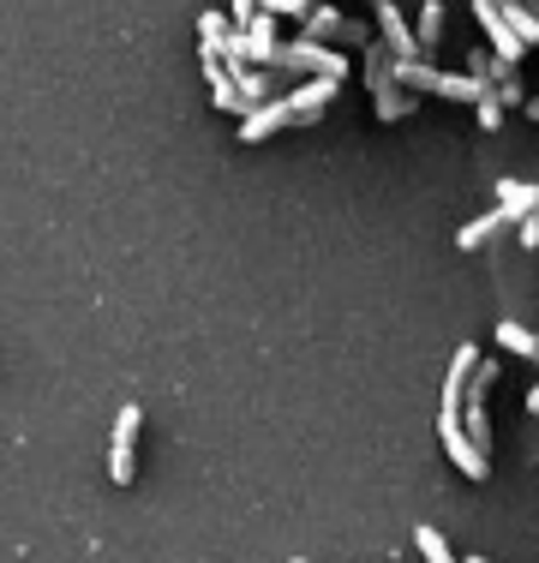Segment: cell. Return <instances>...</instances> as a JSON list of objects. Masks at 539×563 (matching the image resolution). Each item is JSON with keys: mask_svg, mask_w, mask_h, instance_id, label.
<instances>
[{"mask_svg": "<svg viewBox=\"0 0 539 563\" xmlns=\"http://www.w3.org/2000/svg\"><path fill=\"white\" fill-rule=\"evenodd\" d=\"M258 66H264V73H288V78H336V85L348 78V55H342V48H323V43H312V36L264 48Z\"/></svg>", "mask_w": 539, "mask_h": 563, "instance_id": "cell-1", "label": "cell"}, {"mask_svg": "<svg viewBox=\"0 0 539 563\" xmlns=\"http://www.w3.org/2000/svg\"><path fill=\"white\" fill-rule=\"evenodd\" d=\"M300 24H306V36L323 43V48H366L372 36H377L366 19H348V12H336V7H312Z\"/></svg>", "mask_w": 539, "mask_h": 563, "instance_id": "cell-2", "label": "cell"}, {"mask_svg": "<svg viewBox=\"0 0 539 563\" xmlns=\"http://www.w3.org/2000/svg\"><path fill=\"white\" fill-rule=\"evenodd\" d=\"M139 426H144V408L139 401H127V408L114 413V450H108V479H114V486H132V479H139Z\"/></svg>", "mask_w": 539, "mask_h": 563, "instance_id": "cell-3", "label": "cell"}, {"mask_svg": "<svg viewBox=\"0 0 539 563\" xmlns=\"http://www.w3.org/2000/svg\"><path fill=\"white\" fill-rule=\"evenodd\" d=\"M474 19L485 24V36H492V55L504 60V66H521V55H528V43H521V36L509 31L504 7H497V0H474Z\"/></svg>", "mask_w": 539, "mask_h": 563, "instance_id": "cell-4", "label": "cell"}, {"mask_svg": "<svg viewBox=\"0 0 539 563\" xmlns=\"http://www.w3.org/2000/svg\"><path fill=\"white\" fill-rule=\"evenodd\" d=\"M372 12H377V43H384L389 55H396V60H414V55H420V36H414L408 19H402L396 0H377Z\"/></svg>", "mask_w": 539, "mask_h": 563, "instance_id": "cell-5", "label": "cell"}, {"mask_svg": "<svg viewBox=\"0 0 539 563\" xmlns=\"http://www.w3.org/2000/svg\"><path fill=\"white\" fill-rule=\"evenodd\" d=\"M336 90H342L336 78H300V85H288V90H282V102L294 109V120H300V126H312V120H318L323 109H330V97H336Z\"/></svg>", "mask_w": 539, "mask_h": 563, "instance_id": "cell-6", "label": "cell"}, {"mask_svg": "<svg viewBox=\"0 0 539 563\" xmlns=\"http://www.w3.org/2000/svg\"><path fill=\"white\" fill-rule=\"evenodd\" d=\"M198 55H205L210 102H216V109H222V114H240V120H246V114H252V102L240 97V85H234V78H228V66H222V48H198Z\"/></svg>", "mask_w": 539, "mask_h": 563, "instance_id": "cell-7", "label": "cell"}, {"mask_svg": "<svg viewBox=\"0 0 539 563\" xmlns=\"http://www.w3.org/2000/svg\"><path fill=\"white\" fill-rule=\"evenodd\" d=\"M282 126H300V120H294V109L282 97H270L264 109H252L246 120H240V144H264L270 132H282Z\"/></svg>", "mask_w": 539, "mask_h": 563, "instance_id": "cell-8", "label": "cell"}, {"mask_svg": "<svg viewBox=\"0 0 539 563\" xmlns=\"http://www.w3.org/2000/svg\"><path fill=\"white\" fill-rule=\"evenodd\" d=\"M509 228H516V222H509L504 210H485V217H474V222H462V228H455V246H462V252H480L485 240L509 234Z\"/></svg>", "mask_w": 539, "mask_h": 563, "instance_id": "cell-9", "label": "cell"}, {"mask_svg": "<svg viewBox=\"0 0 539 563\" xmlns=\"http://www.w3.org/2000/svg\"><path fill=\"white\" fill-rule=\"evenodd\" d=\"M497 210H504L509 222L534 217V210H539V186H528V180H497Z\"/></svg>", "mask_w": 539, "mask_h": 563, "instance_id": "cell-10", "label": "cell"}, {"mask_svg": "<svg viewBox=\"0 0 539 563\" xmlns=\"http://www.w3.org/2000/svg\"><path fill=\"white\" fill-rule=\"evenodd\" d=\"M497 7H504V19H509V31H516L521 36V43H539V7H534V0H497Z\"/></svg>", "mask_w": 539, "mask_h": 563, "instance_id": "cell-11", "label": "cell"}, {"mask_svg": "<svg viewBox=\"0 0 539 563\" xmlns=\"http://www.w3.org/2000/svg\"><path fill=\"white\" fill-rule=\"evenodd\" d=\"M443 24H450V12H443L438 0H426V7H420V24H414V36H420V55H426V60H431V48L443 43Z\"/></svg>", "mask_w": 539, "mask_h": 563, "instance_id": "cell-12", "label": "cell"}, {"mask_svg": "<svg viewBox=\"0 0 539 563\" xmlns=\"http://www.w3.org/2000/svg\"><path fill=\"white\" fill-rule=\"evenodd\" d=\"M497 342H504L509 354H521V360H534V354H539V330L516 324V318H504V324H497Z\"/></svg>", "mask_w": 539, "mask_h": 563, "instance_id": "cell-13", "label": "cell"}, {"mask_svg": "<svg viewBox=\"0 0 539 563\" xmlns=\"http://www.w3.org/2000/svg\"><path fill=\"white\" fill-rule=\"evenodd\" d=\"M414 545H420L426 563H462V558H450V545H443L438 528H414Z\"/></svg>", "mask_w": 539, "mask_h": 563, "instance_id": "cell-14", "label": "cell"}, {"mask_svg": "<svg viewBox=\"0 0 539 563\" xmlns=\"http://www.w3.org/2000/svg\"><path fill=\"white\" fill-rule=\"evenodd\" d=\"M228 31H234V24H228L216 7H210V12H198V48H222V36H228Z\"/></svg>", "mask_w": 539, "mask_h": 563, "instance_id": "cell-15", "label": "cell"}, {"mask_svg": "<svg viewBox=\"0 0 539 563\" xmlns=\"http://www.w3.org/2000/svg\"><path fill=\"white\" fill-rule=\"evenodd\" d=\"M468 73H474V78H480V85H497V78H504V73H509V66H504V60H497V55H492V48H474V55H468Z\"/></svg>", "mask_w": 539, "mask_h": 563, "instance_id": "cell-16", "label": "cell"}, {"mask_svg": "<svg viewBox=\"0 0 539 563\" xmlns=\"http://www.w3.org/2000/svg\"><path fill=\"white\" fill-rule=\"evenodd\" d=\"M497 102H504V109H521V102H528V85H521V73H516V66H509V73L504 78H497Z\"/></svg>", "mask_w": 539, "mask_h": 563, "instance_id": "cell-17", "label": "cell"}, {"mask_svg": "<svg viewBox=\"0 0 539 563\" xmlns=\"http://www.w3.org/2000/svg\"><path fill=\"white\" fill-rule=\"evenodd\" d=\"M474 114H480V126H485V132H497V126H504V114H509V109L497 102V90H485V97L474 102Z\"/></svg>", "mask_w": 539, "mask_h": 563, "instance_id": "cell-18", "label": "cell"}, {"mask_svg": "<svg viewBox=\"0 0 539 563\" xmlns=\"http://www.w3.org/2000/svg\"><path fill=\"white\" fill-rule=\"evenodd\" d=\"M258 0H228V24H234V31H252V19H258Z\"/></svg>", "mask_w": 539, "mask_h": 563, "instance_id": "cell-19", "label": "cell"}, {"mask_svg": "<svg viewBox=\"0 0 539 563\" xmlns=\"http://www.w3.org/2000/svg\"><path fill=\"white\" fill-rule=\"evenodd\" d=\"M270 12H276V19H306V12H312V0H276Z\"/></svg>", "mask_w": 539, "mask_h": 563, "instance_id": "cell-20", "label": "cell"}, {"mask_svg": "<svg viewBox=\"0 0 539 563\" xmlns=\"http://www.w3.org/2000/svg\"><path fill=\"white\" fill-rule=\"evenodd\" d=\"M528 413H534V420H539V384H534V390H528Z\"/></svg>", "mask_w": 539, "mask_h": 563, "instance_id": "cell-21", "label": "cell"}, {"mask_svg": "<svg viewBox=\"0 0 539 563\" xmlns=\"http://www.w3.org/2000/svg\"><path fill=\"white\" fill-rule=\"evenodd\" d=\"M521 109H528V120H539V97H528V102H521Z\"/></svg>", "mask_w": 539, "mask_h": 563, "instance_id": "cell-22", "label": "cell"}, {"mask_svg": "<svg viewBox=\"0 0 539 563\" xmlns=\"http://www.w3.org/2000/svg\"><path fill=\"white\" fill-rule=\"evenodd\" d=\"M294 563H323V558H294Z\"/></svg>", "mask_w": 539, "mask_h": 563, "instance_id": "cell-23", "label": "cell"}, {"mask_svg": "<svg viewBox=\"0 0 539 563\" xmlns=\"http://www.w3.org/2000/svg\"><path fill=\"white\" fill-rule=\"evenodd\" d=\"M258 7H264V12H270V7H276V0H258Z\"/></svg>", "mask_w": 539, "mask_h": 563, "instance_id": "cell-24", "label": "cell"}, {"mask_svg": "<svg viewBox=\"0 0 539 563\" xmlns=\"http://www.w3.org/2000/svg\"><path fill=\"white\" fill-rule=\"evenodd\" d=\"M462 563H485V558H462Z\"/></svg>", "mask_w": 539, "mask_h": 563, "instance_id": "cell-25", "label": "cell"}, {"mask_svg": "<svg viewBox=\"0 0 539 563\" xmlns=\"http://www.w3.org/2000/svg\"><path fill=\"white\" fill-rule=\"evenodd\" d=\"M534 366H539V354H534Z\"/></svg>", "mask_w": 539, "mask_h": 563, "instance_id": "cell-26", "label": "cell"}, {"mask_svg": "<svg viewBox=\"0 0 539 563\" xmlns=\"http://www.w3.org/2000/svg\"><path fill=\"white\" fill-rule=\"evenodd\" d=\"M372 7H377V0H372Z\"/></svg>", "mask_w": 539, "mask_h": 563, "instance_id": "cell-27", "label": "cell"}]
</instances>
